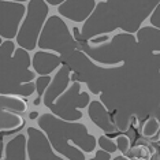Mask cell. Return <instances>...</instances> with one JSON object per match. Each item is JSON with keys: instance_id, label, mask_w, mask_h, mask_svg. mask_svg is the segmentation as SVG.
Here are the masks:
<instances>
[{"instance_id": "obj_14", "label": "cell", "mask_w": 160, "mask_h": 160, "mask_svg": "<svg viewBox=\"0 0 160 160\" xmlns=\"http://www.w3.org/2000/svg\"><path fill=\"white\" fill-rule=\"evenodd\" d=\"M28 159V136L18 133L6 144L4 153L0 160H26Z\"/></svg>"}, {"instance_id": "obj_12", "label": "cell", "mask_w": 160, "mask_h": 160, "mask_svg": "<svg viewBox=\"0 0 160 160\" xmlns=\"http://www.w3.org/2000/svg\"><path fill=\"white\" fill-rule=\"evenodd\" d=\"M62 66H63L62 58L58 53H53V52L37 51V52H34L33 58H32V67H33V71L38 77L52 74L53 71H56Z\"/></svg>"}, {"instance_id": "obj_19", "label": "cell", "mask_w": 160, "mask_h": 160, "mask_svg": "<svg viewBox=\"0 0 160 160\" xmlns=\"http://www.w3.org/2000/svg\"><path fill=\"white\" fill-rule=\"evenodd\" d=\"M52 82V77L51 75H44V77H37L36 79V92H37L38 99L36 100V104H38V101L44 97V94L48 89V86Z\"/></svg>"}, {"instance_id": "obj_30", "label": "cell", "mask_w": 160, "mask_h": 160, "mask_svg": "<svg viewBox=\"0 0 160 160\" xmlns=\"http://www.w3.org/2000/svg\"><path fill=\"white\" fill-rule=\"evenodd\" d=\"M159 160H160V152H159Z\"/></svg>"}, {"instance_id": "obj_23", "label": "cell", "mask_w": 160, "mask_h": 160, "mask_svg": "<svg viewBox=\"0 0 160 160\" xmlns=\"http://www.w3.org/2000/svg\"><path fill=\"white\" fill-rule=\"evenodd\" d=\"M149 22H151V26L160 29V2L158 7L153 10V12L151 14V17H149Z\"/></svg>"}, {"instance_id": "obj_20", "label": "cell", "mask_w": 160, "mask_h": 160, "mask_svg": "<svg viewBox=\"0 0 160 160\" xmlns=\"http://www.w3.org/2000/svg\"><path fill=\"white\" fill-rule=\"evenodd\" d=\"M97 144H99V147L101 151L104 152H108L110 155H112L114 152L118 151V147H116V142L115 141H112L110 137L107 136H100L97 138Z\"/></svg>"}, {"instance_id": "obj_13", "label": "cell", "mask_w": 160, "mask_h": 160, "mask_svg": "<svg viewBox=\"0 0 160 160\" xmlns=\"http://www.w3.org/2000/svg\"><path fill=\"white\" fill-rule=\"evenodd\" d=\"M88 115L94 125L103 130L107 134H112L118 132V126L112 121V116L110 115L108 110L104 107V104L99 100H92L88 107Z\"/></svg>"}, {"instance_id": "obj_26", "label": "cell", "mask_w": 160, "mask_h": 160, "mask_svg": "<svg viewBox=\"0 0 160 160\" xmlns=\"http://www.w3.org/2000/svg\"><path fill=\"white\" fill-rule=\"evenodd\" d=\"M112 160H130L127 156H125V155H119V156H116V158H114Z\"/></svg>"}, {"instance_id": "obj_21", "label": "cell", "mask_w": 160, "mask_h": 160, "mask_svg": "<svg viewBox=\"0 0 160 160\" xmlns=\"http://www.w3.org/2000/svg\"><path fill=\"white\" fill-rule=\"evenodd\" d=\"M126 156H129V159H144L147 160L149 156H151V152H149V149L145 147V145H137V147L132 148L129 151V153Z\"/></svg>"}, {"instance_id": "obj_27", "label": "cell", "mask_w": 160, "mask_h": 160, "mask_svg": "<svg viewBox=\"0 0 160 160\" xmlns=\"http://www.w3.org/2000/svg\"><path fill=\"white\" fill-rule=\"evenodd\" d=\"M155 59H156V64H158L159 68H160V53H159V55H156V56H155Z\"/></svg>"}, {"instance_id": "obj_29", "label": "cell", "mask_w": 160, "mask_h": 160, "mask_svg": "<svg viewBox=\"0 0 160 160\" xmlns=\"http://www.w3.org/2000/svg\"><path fill=\"white\" fill-rule=\"evenodd\" d=\"M133 160H144V159H133Z\"/></svg>"}, {"instance_id": "obj_5", "label": "cell", "mask_w": 160, "mask_h": 160, "mask_svg": "<svg viewBox=\"0 0 160 160\" xmlns=\"http://www.w3.org/2000/svg\"><path fill=\"white\" fill-rule=\"evenodd\" d=\"M40 51L56 53H70L75 49L77 41L70 33L68 26L59 15L48 17L38 40Z\"/></svg>"}, {"instance_id": "obj_16", "label": "cell", "mask_w": 160, "mask_h": 160, "mask_svg": "<svg viewBox=\"0 0 160 160\" xmlns=\"http://www.w3.org/2000/svg\"><path fill=\"white\" fill-rule=\"evenodd\" d=\"M23 125L25 121L18 114L0 110V133H2V137H4L6 134L18 133L23 127Z\"/></svg>"}, {"instance_id": "obj_22", "label": "cell", "mask_w": 160, "mask_h": 160, "mask_svg": "<svg viewBox=\"0 0 160 160\" xmlns=\"http://www.w3.org/2000/svg\"><path fill=\"white\" fill-rule=\"evenodd\" d=\"M116 147H118L119 152H121L122 155H127L130 151V138L126 137V136H119L116 138Z\"/></svg>"}, {"instance_id": "obj_4", "label": "cell", "mask_w": 160, "mask_h": 160, "mask_svg": "<svg viewBox=\"0 0 160 160\" xmlns=\"http://www.w3.org/2000/svg\"><path fill=\"white\" fill-rule=\"evenodd\" d=\"M48 11L49 8L45 0H30L26 3V15L17 36L19 48L30 52L38 45L40 36L48 19Z\"/></svg>"}, {"instance_id": "obj_15", "label": "cell", "mask_w": 160, "mask_h": 160, "mask_svg": "<svg viewBox=\"0 0 160 160\" xmlns=\"http://www.w3.org/2000/svg\"><path fill=\"white\" fill-rule=\"evenodd\" d=\"M137 41L144 48L152 52H160V29L144 26L137 32Z\"/></svg>"}, {"instance_id": "obj_17", "label": "cell", "mask_w": 160, "mask_h": 160, "mask_svg": "<svg viewBox=\"0 0 160 160\" xmlns=\"http://www.w3.org/2000/svg\"><path fill=\"white\" fill-rule=\"evenodd\" d=\"M28 104L23 99L17 96H3L0 94V110L8 111L12 114H22L26 111Z\"/></svg>"}, {"instance_id": "obj_25", "label": "cell", "mask_w": 160, "mask_h": 160, "mask_svg": "<svg viewBox=\"0 0 160 160\" xmlns=\"http://www.w3.org/2000/svg\"><path fill=\"white\" fill-rule=\"evenodd\" d=\"M45 2H47V4H48V6H58V7H60L62 4H63L64 0H45Z\"/></svg>"}, {"instance_id": "obj_28", "label": "cell", "mask_w": 160, "mask_h": 160, "mask_svg": "<svg viewBox=\"0 0 160 160\" xmlns=\"http://www.w3.org/2000/svg\"><path fill=\"white\" fill-rule=\"evenodd\" d=\"M29 116H30V119H32V118H38V116H40V115L37 114V112H32V114H30V115H29Z\"/></svg>"}, {"instance_id": "obj_3", "label": "cell", "mask_w": 160, "mask_h": 160, "mask_svg": "<svg viewBox=\"0 0 160 160\" xmlns=\"http://www.w3.org/2000/svg\"><path fill=\"white\" fill-rule=\"evenodd\" d=\"M30 53L17 48L10 40L0 44V93L3 96L30 97L36 92V72L30 70Z\"/></svg>"}, {"instance_id": "obj_9", "label": "cell", "mask_w": 160, "mask_h": 160, "mask_svg": "<svg viewBox=\"0 0 160 160\" xmlns=\"http://www.w3.org/2000/svg\"><path fill=\"white\" fill-rule=\"evenodd\" d=\"M28 158L29 160H66L56 153L52 148L48 137L41 129L28 127Z\"/></svg>"}, {"instance_id": "obj_8", "label": "cell", "mask_w": 160, "mask_h": 160, "mask_svg": "<svg viewBox=\"0 0 160 160\" xmlns=\"http://www.w3.org/2000/svg\"><path fill=\"white\" fill-rule=\"evenodd\" d=\"M26 15L25 3L14 0H0V37L2 41L17 40L21 25Z\"/></svg>"}, {"instance_id": "obj_11", "label": "cell", "mask_w": 160, "mask_h": 160, "mask_svg": "<svg viewBox=\"0 0 160 160\" xmlns=\"http://www.w3.org/2000/svg\"><path fill=\"white\" fill-rule=\"evenodd\" d=\"M70 79H71L70 67H68L66 63H63V66L53 75L52 82H51V85L48 86V89H47L44 97H42V103H44L47 108H49L51 105L55 104L56 100L70 88V85H71Z\"/></svg>"}, {"instance_id": "obj_7", "label": "cell", "mask_w": 160, "mask_h": 160, "mask_svg": "<svg viewBox=\"0 0 160 160\" xmlns=\"http://www.w3.org/2000/svg\"><path fill=\"white\" fill-rule=\"evenodd\" d=\"M137 42V38L133 34H116L108 44H103L100 47H90L86 53L93 58L96 62L103 64H114L123 59L125 51L133 48Z\"/></svg>"}, {"instance_id": "obj_1", "label": "cell", "mask_w": 160, "mask_h": 160, "mask_svg": "<svg viewBox=\"0 0 160 160\" xmlns=\"http://www.w3.org/2000/svg\"><path fill=\"white\" fill-rule=\"evenodd\" d=\"M159 0H138V2H97L90 18L83 23L81 30L74 29V38L77 42H89L99 36H108V33L122 29L127 34L137 33L141 23L151 17L158 7Z\"/></svg>"}, {"instance_id": "obj_31", "label": "cell", "mask_w": 160, "mask_h": 160, "mask_svg": "<svg viewBox=\"0 0 160 160\" xmlns=\"http://www.w3.org/2000/svg\"><path fill=\"white\" fill-rule=\"evenodd\" d=\"M158 144H159V145H160V140H159V142H158Z\"/></svg>"}, {"instance_id": "obj_2", "label": "cell", "mask_w": 160, "mask_h": 160, "mask_svg": "<svg viewBox=\"0 0 160 160\" xmlns=\"http://www.w3.org/2000/svg\"><path fill=\"white\" fill-rule=\"evenodd\" d=\"M37 125L56 153L66 160H86V155L96 152L97 140L83 123L67 122L47 112L38 116Z\"/></svg>"}, {"instance_id": "obj_24", "label": "cell", "mask_w": 160, "mask_h": 160, "mask_svg": "<svg viewBox=\"0 0 160 160\" xmlns=\"http://www.w3.org/2000/svg\"><path fill=\"white\" fill-rule=\"evenodd\" d=\"M89 160H112V159L108 152H104V151H101V149H99L97 152H94V158L89 159Z\"/></svg>"}, {"instance_id": "obj_6", "label": "cell", "mask_w": 160, "mask_h": 160, "mask_svg": "<svg viewBox=\"0 0 160 160\" xmlns=\"http://www.w3.org/2000/svg\"><path fill=\"white\" fill-rule=\"evenodd\" d=\"M90 96L88 92H82L81 83L72 82L56 103L49 107L51 114L67 122H78L83 116L81 108H86L90 104Z\"/></svg>"}, {"instance_id": "obj_18", "label": "cell", "mask_w": 160, "mask_h": 160, "mask_svg": "<svg viewBox=\"0 0 160 160\" xmlns=\"http://www.w3.org/2000/svg\"><path fill=\"white\" fill-rule=\"evenodd\" d=\"M160 132V122L156 118H149L142 126V136L147 138H153Z\"/></svg>"}, {"instance_id": "obj_10", "label": "cell", "mask_w": 160, "mask_h": 160, "mask_svg": "<svg viewBox=\"0 0 160 160\" xmlns=\"http://www.w3.org/2000/svg\"><path fill=\"white\" fill-rule=\"evenodd\" d=\"M97 6L96 0H64L63 4L58 7L60 17L72 22H86L93 14Z\"/></svg>"}]
</instances>
